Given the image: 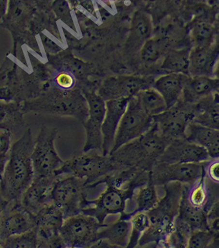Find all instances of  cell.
<instances>
[{"instance_id":"1","label":"cell","mask_w":219,"mask_h":248,"mask_svg":"<svg viewBox=\"0 0 219 248\" xmlns=\"http://www.w3.org/2000/svg\"><path fill=\"white\" fill-rule=\"evenodd\" d=\"M33 147L34 142L30 132L11 147L0 185L4 201H17L31 185L33 179L31 161Z\"/></svg>"},{"instance_id":"2","label":"cell","mask_w":219,"mask_h":248,"mask_svg":"<svg viewBox=\"0 0 219 248\" xmlns=\"http://www.w3.org/2000/svg\"><path fill=\"white\" fill-rule=\"evenodd\" d=\"M164 195L156 206L147 211L150 225L139 241L138 247L154 244L156 247L164 248L168 236L174 228L178 215L183 185L174 182L164 186Z\"/></svg>"},{"instance_id":"3","label":"cell","mask_w":219,"mask_h":248,"mask_svg":"<svg viewBox=\"0 0 219 248\" xmlns=\"http://www.w3.org/2000/svg\"><path fill=\"white\" fill-rule=\"evenodd\" d=\"M148 179L149 172L141 170L126 186H117L103 177L88 185L89 189L92 190L102 185H105V188L97 199L88 200L86 207L81 213L96 217L101 223H105L108 216L117 214L119 217L124 216L128 203L132 199L135 190L138 187L146 185Z\"/></svg>"},{"instance_id":"4","label":"cell","mask_w":219,"mask_h":248,"mask_svg":"<svg viewBox=\"0 0 219 248\" xmlns=\"http://www.w3.org/2000/svg\"><path fill=\"white\" fill-rule=\"evenodd\" d=\"M171 142L160 134L154 122L145 134L109 155L123 169L135 168L150 172Z\"/></svg>"},{"instance_id":"5","label":"cell","mask_w":219,"mask_h":248,"mask_svg":"<svg viewBox=\"0 0 219 248\" xmlns=\"http://www.w3.org/2000/svg\"><path fill=\"white\" fill-rule=\"evenodd\" d=\"M122 169H124L115 162L109 155H103L94 150L64 161L54 174L57 177L63 174L74 176L89 185Z\"/></svg>"},{"instance_id":"6","label":"cell","mask_w":219,"mask_h":248,"mask_svg":"<svg viewBox=\"0 0 219 248\" xmlns=\"http://www.w3.org/2000/svg\"><path fill=\"white\" fill-rule=\"evenodd\" d=\"M89 189L86 181L66 175L58 177L52 190V201L63 211L64 217L81 214L86 207Z\"/></svg>"},{"instance_id":"7","label":"cell","mask_w":219,"mask_h":248,"mask_svg":"<svg viewBox=\"0 0 219 248\" xmlns=\"http://www.w3.org/2000/svg\"><path fill=\"white\" fill-rule=\"evenodd\" d=\"M108 224L101 223L96 217L78 214L64 220L60 235L65 248H92L97 243V234Z\"/></svg>"},{"instance_id":"8","label":"cell","mask_w":219,"mask_h":248,"mask_svg":"<svg viewBox=\"0 0 219 248\" xmlns=\"http://www.w3.org/2000/svg\"><path fill=\"white\" fill-rule=\"evenodd\" d=\"M153 123V117L147 114L142 108L137 96L131 97L118 126L110 154L145 134L152 127Z\"/></svg>"},{"instance_id":"9","label":"cell","mask_w":219,"mask_h":248,"mask_svg":"<svg viewBox=\"0 0 219 248\" xmlns=\"http://www.w3.org/2000/svg\"><path fill=\"white\" fill-rule=\"evenodd\" d=\"M57 129L43 127L34 143L31 154L34 177H44L54 174L64 161L58 155L55 142Z\"/></svg>"},{"instance_id":"10","label":"cell","mask_w":219,"mask_h":248,"mask_svg":"<svg viewBox=\"0 0 219 248\" xmlns=\"http://www.w3.org/2000/svg\"><path fill=\"white\" fill-rule=\"evenodd\" d=\"M195 115L194 104L180 99L171 108L153 118L160 134L172 141L174 139H186L187 128Z\"/></svg>"},{"instance_id":"11","label":"cell","mask_w":219,"mask_h":248,"mask_svg":"<svg viewBox=\"0 0 219 248\" xmlns=\"http://www.w3.org/2000/svg\"><path fill=\"white\" fill-rule=\"evenodd\" d=\"M204 163L166 164L157 161L149 172L150 178L156 186L174 182L192 185L204 175Z\"/></svg>"},{"instance_id":"12","label":"cell","mask_w":219,"mask_h":248,"mask_svg":"<svg viewBox=\"0 0 219 248\" xmlns=\"http://www.w3.org/2000/svg\"><path fill=\"white\" fill-rule=\"evenodd\" d=\"M82 91L88 105V116L84 122L86 139L83 151L84 153L102 150L103 136L102 124L105 113V101L97 94V91Z\"/></svg>"},{"instance_id":"13","label":"cell","mask_w":219,"mask_h":248,"mask_svg":"<svg viewBox=\"0 0 219 248\" xmlns=\"http://www.w3.org/2000/svg\"><path fill=\"white\" fill-rule=\"evenodd\" d=\"M156 77L121 75L107 78L99 86L97 93L105 101L119 98H131L139 92L153 87Z\"/></svg>"},{"instance_id":"14","label":"cell","mask_w":219,"mask_h":248,"mask_svg":"<svg viewBox=\"0 0 219 248\" xmlns=\"http://www.w3.org/2000/svg\"><path fill=\"white\" fill-rule=\"evenodd\" d=\"M38 248H65L60 235L63 225V211L52 202L36 216Z\"/></svg>"},{"instance_id":"15","label":"cell","mask_w":219,"mask_h":248,"mask_svg":"<svg viewBox=\"0 0 219 248\" xmlns=\"http://www.w3.org/2000/svg\"><path fill=\"white\" fill-rule=\"evenodd\" d=\"M37 226L36 218L21 204H11L0 214V241L27 232Z\"/></svg>"},{"instance_id":"16","label":"cell","mask_w":219,"mask_h":248,"mask_svg":"<svg viewBox=\"0 0 219 248\" xmlns=\"http://www.w3.org/2000/svg\"><path fill=\"white\" fill-rule=\"evenodd\" d=\"M210 159L206 149L186 139H174L158 161L166 164L204 163Z\"/></svg>"},{"instance_id":"17","label":"cell","mask_w":219,"mask_h":248,"mask_svg":"<svg viewBox=\"0 0 219 248\" xmlns=\"http://www.w3.org/2000/svg\"><path fill=\"white\" fill-rule=\"evenodd\" d=\"M58 177L55 174L34 177L22 195V205L36 216L43 208L52 202V190Z\"/></svg>"},{"instance_id":"18","label":"cell","mask_w":219,"mask_h":248,"mask_svg":"<svg viewBox=\"0 0 219 248\" xmlns=\"http://www.w3.org/2000/svg\"><path fill=\"white\" fill-rule=\"evenodd\" d=\"M130 99L119 98L105 101V113L102 127L103 136L102 153L103 155H109L113 148L118 126Z\"/></svg>"},{"instance_id":"19","label":"cell","mask_w":219,"mask_h":248,"mask_svg":"<svg viewBox=\"0 0 219 248\" xmlns=\"http://www.w3.org/2000/svg\"><path fill=\"white\" fill-rule=\"evenodd\" d=\"M219 57V35L213 43L203 47H191L190 53V76L213 77V69Z\"/></svg>"},{"instance_id":"20","label":"cell","mask_w":219,"mask_h":248,"mask_svg":"<svg viewBox=\"0 0 219 248\" xmlns=\"http://www.w3.org/2000/svg\"><path fill=\"white\" fill-rule=\"evenodd\" d=\"M219 90V79L214 77L189 76L180 99L188 103L196 104Z\"/></svg>"},{"instance_id":"21","label":"cell","mask_w":219,"mask_h":248,"mask_svg":"<svg viewBox=\"0 0 219 248\" xmlns=\"http://www.w3.org/2000/svg\"><path fill=\"white\" fill-rule=\"evenodd\" d=\"M189 76L182 73H165L155 80L153 87L162 95L167 108L180 100Z\"/></svg>"},{"instance_id":"22","label":"cell","mask_w":219,"mask_h":248,"mask_svg":"<svg viewBox=\"0 0 219 248\" xmlns=\"http://www.w3.org/2000/svg\"><path fill=\"white\" fill-rule=\"evenodd\" d=\"M186 139L205 148L210 158L219 157V129L191 122L187 128Z\"/></svg>"},{"instance_id":"23","label":"cell","mask_w":219,"mask_h":248,"mask_svg":"<svg viewBox=\"0 0 219 248\" xmlns=\"http://www.w3.org/2000/svg\"><path fill=\"white\" fill-rule=\"evenodd\" d=\"M131 229L130 220L119 217L117 221L107 225L99 230L97 241H104L111 248H127L130 238Z\"/></svg>"},{"instance_id":"24","label":"cell","mask_w":219,"mask_h":248,"mask_svg":"<svg viewBox=\"0 0 219 248\" xmlns=\"http://www.w3.org/2000/svg\"><path fill=\"white\" fill-rule=\"evenodd\" d=\"M196 115L192 122L219 129V93H214L194 104Z\"/></svg>"},{"instance_id":"25","label":"cell","mask_w":219,"mask_h":248,"mask_svg":"<svg viewBox=\"0 0 219 248\" xmlns=\"http://www.w3.org/2000/svg\"><path fill=\"white\" fill-rule=\"evenodd\" d=\"M151 32L152 25L149 17L146 14L137 13L132 20L130 33L126 42V50L130 52L140 50L147 40L151 37Z\"/></svg>"},{"instance_id":"26","label":"cell","mask_w":219,"mask_h":248,"mask_svg":"<svg viewBox=\"0 0 219 248\" xmlns=\"http://www.w3.org/2000/svg\"><path fill=\"white\" fill-rule=\"evenodd\" d=\"M159 201L157 193L156 186L152 182L149 176V179L146 185L138 187L134 192L132 199L129 202L132 203L134 206L130 214L119 217V218L129 219V217L135 213L140 211L147 212L156 206Z\"/></svg>"},{"instance_id":"27","label":"cell","mask_w":219,"mask_h":248,"mask_svg":"<svg viewBox=\"0 0 219 248\" xmlns=\"http://www.w3.org/2000/svg\"><path fill=\"white\" fill-rule=\"evenodd\" d=\"M191 46L180 49H169L164 55L161 70L166 73H182L189 75L190 53Z\"/></svg>"},{"instance_id":"28","label":"cell","mask_w":219,"mask_h":248,"mask_svg":"<svg viewBox=\"0 0 219 248\" xmlns=\"http://www.w3.org/2000/svg\"><path fill=\"white\" fill-rule=\"evenodd\" d=\"M207 214V212L204 209L192 205L183 192L177 217L186 222L192 231L208 230Z\"/></svg>"},{"instance_id":"29","label":"cell","mask_w":219,"mask_h":248,"mask_svg":"<svg viewBox=\"0 0 219 248\" xmlns=\"http://www.w3.org/2000/svg\"><path fill=\"white\" fill-rule=\"evenodd\" d=\"M217 29L210 21L198 19L193 22L190 30V43L191 47H203L214 42Z\"/></svg>"},{"instance_id":"30","label":"cell","mask_w":219,"mask_h":248,"mask_svg":"<svg viewBox=\"0 0 219 248\" xmlns=\"http://www.w3.org/2000/svg\"><path fill=\"white\" fill-rule=\"evenodd\" d=\"M136 96L142 108L150 116L161 114L167 109V106L162 95L153 87L142 90Z\"/></svg>"},{"instance_id":"31","label":"cell","mask_w":219,"mask_h":248,"mask_svg":"<svg viewBox=\"0 0 219 248\" xmlns=\"http://www.w3.org/2000/svg\"><path fill=\"white\" fill-rule=\"evenodd\" d=\"M204 173L199 180L192 185H183V192L187 199L192 205L202 208L207 211L206 206L208 205L210 194L209 188L204 182Z\"/></svg>"},{"instance_id":"32","label":"cell","mask_w":219,"mask_h":248,"mask_svg":"<svg viewBox=\"0 0 219 248\" xmlns=\"http://www.w3.org/2000/svg\"><path fill=\"white\" fill-rule=\"evenodd\" d=\"M169 44L170 40L165 36L149 38L142 47V60L148 64L155 63L169 50Z\"/></svg>"},{"instance_id":"33","label":"cell","mask_w":219,"mask_h":248,"mask_svg":"<svg viewBox=\"0 0 219 248\" xmlns=\"http://www.w3.org/2000/svg\"><path fill=\"white\" fill-rule=\"evenodd\" d=\"M191 227L178 217L174 222V228L168 236L164 248H188L190 235L192 232Z\"/></svg>"},{"instance_id":"34","label":"cell","mask_w":219,"mask_h":248,"mask_svg":"<svg viewBox=\"0 0 219 248\" xmlns=\"http://www.w3.org/2000/svg\"><path fill=\"white\" fill-rule=\"evenodd\" d=\"M131 224L130 238L127 248L138 247L139 241L145 232L149 227L150 220L145 211L135 213L129 217Z\"/></svg>"},{"instance_id":"35","label":"cell","mask_w":219,"mask_h":248,"mask_svg":"<svg viewBox=\"0 0 219 248\" xmlns=\"http://www.w3.org/2000/svg\"><path fill=\"white\" fill-rule=\"evenodd\" d=\"M1 246L4 248H38L37 226L27 232L6 238Z\"/></svg>"},{"instance_id":"36","label":"cell","mask_w":219,"mask_h":248,"mask_svg":"<svg viewBox=\"0 0 219 248\" xmlns=\"http://www.w3.org/2000/svg\"><path fill=\"white\" fill-rule=\"evenodd\" d=\"M215 239L213 233L209 230H194L189 238L188 248H205L210 247Z\"/></svg>"},{"instance_id":"37","label":"cell","mask_w":219,"mask_h":248,"mask_svg":"<svg viewBox=\"0 0 219 248\" xmlns=\"http://www.w3.org/2000/svg\"><path fill=\"white\" fill-rule=\"evenodd\" d=\"M54 82L60 90L70 91L74 89L76 79L71 72L61 70L56 75Z\"/></svg>"},{"instance_id":"38","label":"cell","mask_w":219,"mask_h":248,"mask_svg":"<svg viewBox=\"0 0 219 248\" xmlns=\"http://www.w3.org/2000/svg\"><path fill=\"white\" fill-rule=\"evenodd\" d=\"M52 6L57 17L70 27H73V20L67 0H55Z\"/></svg>"},{"instance_id":"39","label":"cell","mask_w":219,"mask_h":248,"mask_svg":"<svg viewBox=\"0 0 219 248\" xmlns=\"http://www.w3.org/2000/svg\"><path fill=\"white\" fill-rule=\"evenodd\" d=\"M26 13V6L22 0H9L6 15L13 21L21 20L22 16Z\"/></svg>"},{"instance_id":"40","label":"cell","mask_w":219,"mask_h":248,"mask_svg":"<svg viewBox=\"0 0 219 248\" xmlns=\"http://www.w3.org/2000/svg\"><path fill=\"white\" fill-rule=\"evenodd\" d=\"M204 170L205 177L211 182L219 185V157L212 158L204 163Z\"/></svg>"},{"instance_id":"41","label":"cell","mask_w":219,"mask_h":248,"mask_svg":"<svg viewBox=\"0 0 219 248\" xmlns=\"http://www.w3.org/2000/svg\"><path fill=\"white\" fill-rule=\"evenodd\" d=\"M10 134L5 129H0V158H8L10 150Z\"/></svg>"},{"instance_id":"42","label":"cell","mask_w":219,"mask_h":248,"mask_svg":"<svg viewBox=\"0 0 219 248\" xmlns=\"http://www.w3.org/2000/svg\"><path fill=\"white\" fill-rule=\"evenodd\" d=\"M8 4H9V0H0V17L6 14Z\"/></svg>"},{"instance_id":"43","label":"cell","mask_w":219,"mask_h":248,"mask_svg":"<svg viewBox=\"0 0 219 248\" xmlns=\"http://www.w3.org/2000/svg\"><path fill=\"white\" fill-rule=\"evenodd\" d=\"M213 77L219 79V57L214 66Z\"/></svg>"},{"instance_id":"44","label":"cell","mask_w":219,"mask_h":248,"mask_svg":"<svg viewBox=\"0 0 219 248\" xmlns=\"http://www.w3.org/2000/svg\"><path fill=\"white\" fill-rule=\"evenodd\" d=\"M2 206H3L2 202H1V201H0V214H1V211H2V209H3Z\"/></svg>"},{"instance_id":"45","label":"cell","mask_w":219,"mask_h":248,"mask_svg":"<svg viewBox=\"0 0 219 248\" xmlns=\"http://www.w3.org/2000/svg\"><path fill=\"white\" fill-rule=\"evenodd\" d=\"M104 1H113V0H104Z\"/></svg>"},{"instance_id":"46","label":"cell","mask_w":219,"mask_h":248,"mask_svg":"<svg viewBox=\"0 0 219 248\" xmlns=\"http://www.w3.org/2000/svg\"><path fill=\"white\" fill-rule=\"evenodd\" d=\"M70 1H73V0H70Z\"/></svg>"},{"instance_id":"47","label":"cell","mask_w":219,"mask_h":248,"mask_svg":"<svg viewBox=\"0 0 219 248\" xmlns=\"http://www.w3.org/2000/svg\"><path fill=\"white\" fill-rule=\"evenodd\" d=\"M212 1H215V0H212Z\"/></svg>"}]
</instances>
